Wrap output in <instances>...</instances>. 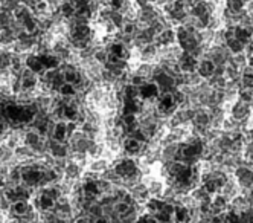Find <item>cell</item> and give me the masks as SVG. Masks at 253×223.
I'll return each instance as SVG.
<instances>
[{
	"mask_svg": "<svg viewBox=\"0 0 253 223\" xmlns=\"http://www.w3.org/2000/svg\"><path fill=\"white\" fill-rule=\"evenodd\" d=\"M232 177L238 183L241 191L247 190L253 185V165H247V164L238 165L237 168L232 171Z\"/></svg>",
	"mask_w": 253,
	"mask_h": 223,
	"instance_id": "6da1fadb",
	"label": "cell"
},
{
	"mask_svg": "<svg viewBox=\"0 0 253 223\" xmlns=\"http://www.w3.org/2000/svg\"><path fill=\"white\" fill-rule=\"evenodd\" d=\"M84 173H85V168L83 165H80L74 161H69L64 168V173H63V179H66L69 182H77V180L83 179Z\"/></svg>",
	"mask_w": 253,
	"mask_h": 223,
	"instance_id": "7a4b0ae2",
	"label": "cell"
},
{
	"mask_svg": "<svg viewBox=\"0 0 253 223\" xmlns=\"http://www.w3.org/2000/svg\"><path fill=\"white\" fill-rule=\"evenodd\" d=\"M112 162L105 159V158H90L87 165H85V171H92V173H98L102 174L107 168H110Z\"/></svg>",
	"mask_w": 253,
	"mask_h": 223,
	"instance_id": "3957f363",
	"label": "cell"
},
{
	"mask_svg": "<svg viewBox=\"0 0 253 223\" xmlns=\"http://www.w3.org/2000/svg\"><path fill=\"white\" fill-rule=\"evenodd\" d=\"M215 64L208 58V57H203V58H200L198 60V63H197V69H195V72L200 75L203 80H209L212 75H213V72H215Z\"/></svg>",
	"mask_w": 253,
	"mask_h": 223,
	"instance_id": "277c9868",
	"label": "cell"
},
{
	"mask_svg": "<svg viewBox=\"0 0 253 223\" xmlns=\"http://www.w3.org/2000/svg\"><path fill=\"white\" fill-rule=\"evenodd\" d=\"M128 193L131 194V197L134 199L136 203H139V205H143L148 199H150V194H148V190H147V185L140 182L137 185H134V187H131L128 190Z\"/></svg>",
	"mask_w": 253,
	"mask_h": 223,
	"instance_id": "5b68a950",
	"label": "cell"
},
{
	"mask_svg": "<svg viewBox=\"0 0 253 223\" xmlns=\"http://www.w3.org/2000/svg\"><path fill=\"white\" fill-rule=\"evenodd\" d=\"M25 66H26L28 69H31L34 73H37V75H40V73H43V72H44V66H43V63H42L40 55L34 54V52L26 54Z\"/></svg>",
	"mask_w": 253,
	"mask_h": 223,
	"instance_id": "8992f818",
	"label": "cell"
},
{
	"mask_svg": "<svg viewBox=\"0 0 253 223\" xmlns=\"http://www.w3.org/2000/svg\"><path fill=\"white\" fill-rule=\"evenodd\" d=\"M154 43H156L157 46H169V45L177 43V39H175V29H174V28H167V29H164L159 35H156Z\"/></svg>",
	"mask_w": 253,
	"mask_h": 223,
	"instance_id": "52a82bcc",
	"label": "cell"
},
{
	"mask_svg": "<svg viewBox=\"0 0 253 223\" xmlns=\"http://www.w3.org/2000/svg\"><path fill=\"white\" fill-rule=\"evenodd\" d=\"M40 58H42V63L44 66V69H55L61 64V60L57 57L55 54H44V55H40Z\"/></svg>",
	"mask_w": 253,
	"mask_h": 223,
	"instance_id": "ba28073f",
	"label": "cell"
},
{
	"mask_svg": "<svg viewBox=\"0 0 253 223\" xmlns=\"http://www.w3.org/2000/svg\"><path fill=\"white\" fill-rule=\"evenodd\" d=\"M60 142H67V127L66 121H57L55 122V130H53V136Z\"/></svg>",
	"mask_w": 253,
	"mask_h": 223,
	"instance_id": "9c48e42d",
	"label": "cell"
},
{
	"mask_svg": "<svg viewBox=\"0 0 253 223\" xmlns=\"http://www.w3.org/2000/svg\"><path fill=\"white\" fill-rule=\"evenodd\" d=\"M15 42V35L11 32L9 28L0 29V48H11V45Z\"/></svg>",
	"mask_w": 253,
	"mask_h": 223,
	"instance_id": "30bf717a",
	"label": "cell"
},
{
	"mask_svg": "<svg viewBox=\"0 0 253 223\" xmlns=\"http://www.w3.org/2000/svg\"><path fill=\"white\" fill-rule=\"evenodd\" d=\"M247 0H226V8L230 12H241L246 8Z\"/></svg>",
	"mask_w": 253,
	"mask_h": 223,
	"instance_id": "8fae6325",
	"label": "cell"
},
{
	"mask_svg": "<svg viewBox=\"0 0 253 223\" xmlns=\"http://www.w3.org/2000/svg\"><path fill=\"white\" fill-rule=\"evenodd\" d=\"M58 95L63 97V98H72L77 95V87L74 84H69V83H64L60 90H58Z\"/></svg>",
	"mask_w": 253,
	"mask_h": 223,
	"instance_id": "7c38bea8",
	"label": "cell"
},
{
	"mask_svg": "<svg viewBox=\"0 0 253 223\" xmlns=\"http://www.w3.org/2000/svg\"><path fill=\"white\" fill-rule=\"evenodd\" d=\"M93 58L99 63V64H105L108 61V51L105 46H98L96 51H95V55H93Z\"/></svg>",
	"mask_w": 253,
	"mask_h": 223,
	"instance_id": "4fadbf2b",
	"label": "cell"
},
{
	"mask_svg": "<svg viewBox=\"0 0 253 223\" xmlns=\"http://www.w3.org/2000/svg\"><path fill=\"white\" fill-rule=\"evenodd\" d=\"M108 20H110L118 29H121L122 28V25H124V22H125V18H124V15H122V12L121 11H118V9H112V12H110V17H108Z\"/></svg>",
	"mask_w": 253,
	"mask_h": 223,
	"instance_id": "5bb4252c",
	"label": "cell"
},
{
	"mask_svg": "<svg viewBox=\"0 0 253 223\" xmlns=\"http://www.w3.org/2000/svg\"><path fill=\"white\" fill-rule=\"evenodd\" d=\"M58 11L61 12L64 18H70L72 15H75V6L72 5V2H61V5L58 6Z\"/></svg>",
	"mask_w": 253,
	"mask_h": 223,
	"instance_id": "9a60e30c",
	"label": "cell"
},
{
	"mask_svg": "<svg viewBox=\"0 0 253 223\" xmlns=\"http://www.w3.org/2000/svg\"><path fill=\"white\" fill-rule=\"evenodd\" d=\"M72 2V5L75 6V9L77 8H81V6H85L87 3H88V0H70Z\"/></svg>",
	"mask_w": 253,
	"mask_h": 223,
	"instance_id": "2e32d148",
	"label": "cell"
},
{
	"mask_svg": "<svg viewBox=\"0 0 253 223\" xmlns=\"http://www.w3.org/2000/svg\"><path fill=\"white\" fill-rule=\"evenodd\" d=\"M133 3L140 9V8H145L147 5H150V0H133Z\"/></svg>",
	"mask_w": 253,
	"mask_h": 223,
	"instance_id": "e0dca14e",
	"label": "cell"
}]
</instances>
